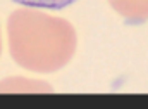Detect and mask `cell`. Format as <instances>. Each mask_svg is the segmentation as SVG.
<instances>
[{
  "label": "cell",
  "instance_id": "6da1fadb",
  "mask_svg": "<svg viewBox=\"0 0 148 109\" xmlns=\"http://www.w3.org/2000/svg\"><path fill=\"white\" fill-rule=\"evenodd\" d=\"M7 38L12 59L36 73L60 69L76 50L73 24L38 7L16 9L7 19Z\"/></svg>",
  "mask_w": 148,
  "mask_h": 109
},
{
  "label": "cell",
  "instance_id": "3957f363",
  "mask_svg": "<svg viewBox=\"0 0 148 109\" xmlns=\"http://www.w3.org/2000/svg\"><path fill=\"white\" fill-rule=\"evenodd\" d=\"M14 2H19L23 5H28V7H38V9H62L69 3H73L76 0H14Z\"/></svg>",
  "mask_w": 148,
  "mask_h": 109
},
{
  "label": "cell",
  "instance_id": "277c9868",
  "mask_svg": "<svg viewBox=\"0 0 148 109\" xmlns=\"http://www.w3.org/2000/svg\"><path fill=\"white\" fill-rule=\"evenodd\" d=\"M0 52H2V31H0Z\"/></svg>",
  "mask_w": 148,
  "mask_h": 109
},
{
  "label": "cell",
  "instance_id": "7a4b0ae2",
  "mask_svg": "<svg viewBox=\"0 0 148 109\" xmlns=\"http://www.w3.org/2000/svg\"><path fill=\"white\" fill-rule=\"evenodd\" d=\"M110 7L131 23L148 19V0H109Z\"/></svg>",
  "mask_w": 148,
  "mask_h": 109
}]
</instances>
